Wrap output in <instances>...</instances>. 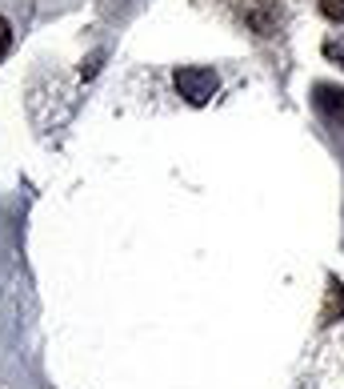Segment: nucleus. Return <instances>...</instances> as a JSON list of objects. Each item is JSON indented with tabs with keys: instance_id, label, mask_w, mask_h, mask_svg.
I'll use <instances>...</instances> for the list:
<instances>
[{
	"instance_id": "6e6552de",
	"label": "nucleus",
	"mask_w": 344,
	"mask_h": 389,
	"mask_svg": "<svg viewBox=\"0 0 344 389\" xmlns=\"http://www.w3.org/2000/svg\"><path fill=\"white\" fill-rule=\"evenodd\" d=\"M100 61H104V52H92V56H88V61H85V68H80V73H85V76H97Z\"/></svg>"
},
{
	"instance_id": "39448f33",
	"label": "nucleus",
	"mask_w": 344,
	"mask_h": 389,
	"mask_svg": "<svg viewBox=\"0 0 344 389\" xmlns=\"http://www.w3.org/2000/svg\"><path fill=\"white\" fill-rule=\"evenodd\" d=\"M320 13L328 20H336V25H344V0H320Z\"/></svg>"
},
{
	"instance_id": "7ed1b4c3",
	"label": "nucleus",
	"mask_w": 344,
	"mask_h": 389,
	"mask_svg": "<svg viewBox=\"0 0 344 389\" xmlns=\"http://www.w3.org/2000/svg\"><path fill=\"white\" fill-rule=\"evenodd\" d=\"M312 101H317V109L328 116L332 125H344V88L317 85V88H312Z\"/></svg>"
},
{
	"instance_id": "423d86ee",
	"label": "nucleus",
	"mask_w": 344,
	"mask_h": 389,
	"mask_svg": "<svg viewBox=\"0 0 344 389\" xmlns=\"http://www.w3.org/2000/svg\"><path fill=\"white\" fill-rule=\"evenodd\" d=\"M8 49H13V25L0 16V61H4V52H8Z\"/></svg>"
},
{
	"instance_id": "20e7f679",
	"label": "nucleus",
	"mask_w": 344,
	"mask_h": 389,
	"mask_svg": "<svg viewBox=\"0 0 344 389\" xmlns=\"http://www.w3.org/2000/svg\"><path fill=\"white\" fill-rule=\"evenodd\" d=\"M344 317V285L336 277H328V301L320 309V325H332V321H340Z\"/></svg>"
},
{
	"instance_id": "0eeeda50",
	"label": "nucleus",
	"mask_w": 344,
	"mask_h": 389,
	"mask_svg": "<svg viewBox=\"0 0 344 389\" xmlns=\"http://www.w3.org/2000/svg\"><path fill=\"white\" fill-rule=\"evenodd\" d=\"M324 56H328V61H340V64H344V44H340V40H328V44H324Z\"/></svg>"
},
{
	"instance_id": "f03ea898",
	"label": "nucleus",
	"mask_w": 344,
	"mask_h": 389,
	"mask_svg": "<svg viewBox=\"0 0 344 389\" xmlns=\"http://www.w3.org/2000/svg\"><path fill=\"white\" fill-rule=\"evenodd\" d=\"M236 16L257 37H276V28L284 25V13L276 0H236Z\"/></svg>"
},
{
	"instance_id": "f257e3e1",
	"label": "nucleus",
	"mask_w": 344,
	"mask_h": 389,
	"mask_svg": "<svg viewBox=\"0 0 344 389\" xmlns=\"http://www.w3.org/2000/svg\"><path fill=\"white\" fill-rule=\"evenodd\" d=\"M172 85H176V92L185 97L188 104H209L212 97H216V88H221V76L212 73V68H200V64H185V68H176L172 73Z\"/></svg>"
}]
</instances>
